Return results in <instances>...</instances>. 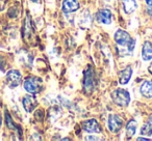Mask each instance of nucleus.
Returning <instances> with one entry per match:
<instances>
[{"instance_id": "6", "label": "nucleus", "mask_w": 152, "mask_h": 141, "mask_svg": "<svg viewBox=\"0 0 152 141\" xmlns=\"http://www.w3.org/2000/svg\"><path fill=\"white\" fill-rule=\"evenodd\" d=\"M123 127V119L119 115H110L108 118V129L112 133H118Z\"/></svg>"}, {"instance_id": "16", "label": "nucleus", "mask_w": 152, "mask_h": 141, "mask_svg": "<svg viewBox=\"0 0 152 141\" xmlns=\"http://www.w3.org/2000/svg\"><path fill=\"white\" fill-rule=\"evenodd\" d=\"M141 134L145 136H151L152 135V118H150L141 129Z\"/></svg>"}, {"instance_id": "13", "label": "nucleus", "mask_w": 152, "mask_h": 141, "mask_svg": "<svg viewBox=\"0 0 152 141\" xmlns=\"http://www.w3.org/2000/svg\"><path fill=\"white\" fill-rule=\"evenodd\" d=\"M141 93L146 98H152V81H145L142 84L141 88Z\"/></svg>"}, {"instance_id": "10", "label": "nucleus", "mask_w": 152, "mask_h": 141, "mask_svg": "<svg viewBox=\"0 0 152 141\" xmlns=\"http://www.w3.org/2000/svg\"><path fill=\"white\" fill-rule=\"evenodd\" d=\"M97 20L103 24H110L112 23V13L108 9H101L97 13Z\"/></svg>"}, {"instance_id": "5", "label": "nucleus", "mask_w": 152, "mask_h": 141, "mask_svg": "<svg viewBox=\"0 0 152 141\" xmlns=\"http://www.w3.org/2000/svg\"><path fill=\"white\" fill-rule=\"evenodd\" d=\"M94 87H95V81H94L93 71L92 69H87L85 72V79H83V89H85V93H92Z\"/></svg>"}, {"instance_id": "14", "label": "nucleus", "mask_w": 152, "mask_h": 141, "mask_svg": "<svg viewBox=\"0 0 152 141\" xmlns=\"http://www.w3.org/2000/svg\"><path fill=\"white\" fill-rule=\"evenodd\" d=\"M123 7H124L125 13L131 14L132 12L135 11V9L137 7V4L135 0H123Z\"/></svg>"}, {"instance_id": "9", "label": "nucleus", "mask_w": 152, "mask_h": 141, "mask_svg": "<svg viewBox=\"0 0 152 141\" xmlns=\"http://www.w3.org/2000/svg\"><path fill=\"white\" fill-rule=\"evenodd\" d=\"M61 9L65 14L74 13L79 9V3L77 0H64Z\"/></svg>"}, {"instance_id": "2", "label": "nucleus", "mask_w": 152, "mask_h": 141, "mask_svg": "<svg viewBox=\"0 0 152 141\" xmlns=\"http://www.w3.org/2000/svg\"><path fill=\"white\" fill-rule=\"evenodd\" d=\"M112 100L114 101V103L117 104V105L125 107V106L129 105V102H130V95H129V93L126 90V89L118 88L112 93Z\"/></svg>"}, {"instance_id": "22", "label": "nucleus", "mask_w": 152, "mask_h": 141, "mask_svg": "<svg viewBox=\"0 0 152 141\" xmlns=\"http://www.w3.org/2000/svg\"><path fill=\"white\" fill-rule=\"evenodd\" d=\"M0 127H1V115H0Z\"/></svg>"}, {"instance_id": "19", "label": "nucleus", "mask_w": 152, "mask_h": 141, "mask_svg": "<svg viewBox=\"0 0 152 141\" xmlns=\"http://www.w3.org/2000/svg\"><path fill=\"white\" fill-rule=\"evenodd\" d=\"M145 1L149 7H152V0H145Z\"/></svg>"}, {"instance_id": "12", "label": "nucleus", "mask_w": 152, "mask_h": 141, "mask_svg": "<svg viewBox=\"0 0 152 141\" xmlns=\"http://www.w3.org/2000/svg\"><path fill=\"white\" fill-rule=\"evenodd\" d=\"M142 58L143 60L148 61L152 59V44L150 42H145L142 49Z\"/></svg>"}, {"instance_id": "8", "label": "nucleus", "mask_w": 152, "mask_h": 141, "mask_svg": "<svg viewBox=\"0 0 152 141\" xmlns=\"http://www.w3.org/2000/svg\"><path fill=\"white\" fill-rule=\"evenodd\" d=\"M83 129L88 133H100L101 128L96 119H89L83 122Z\"/></svg>"}, {"instance_id": "15", "label": "nucleus", "mask_w": 152, "mask_h": 141, "mask_svg": "<svg viewBox=\"0 0 152 141\" xmlns=\"http://www.w3.org/2000/svg\"><path fill=\"white\" fill-rule=\"evenodd\" d=\"M137 122L134 119H130L128 121L126 126V134L127 137L131 138L132 136H134L135 132H137Z\"/></svg>"}, {"instance_id": "7", "label": "nucleus", "mask_w": 152, "mask_h": 141, "mask_svg": "<svg viewBox=\"0 0 152 141\" xmlns=\"http://www.w3.org/2000/svg\"><path fill=\"white\" fill-rule=\"evenodd\" d=\"M22 104H23V107L26 112H32L38 105V101H37L36 97L31 95H27L23 98Z\"/></svg>"}, {"instance_id": "3", "label": "nucleus", "mask_w": 152, "mask_h": 141, "mask_svg": "<svg viewBox=\"0 0 152 141\" xmlns=\"http://www.w3.org/2000/svg\"><path fill=\"white\" fill-rule=\"evenodd\" d=\"M24 89L31 95H37L42 90V80L38 77H29L24 81Z\"/></svg>"}, {"instance_id": "1", "label": "nucleus", "mask_w": 152, "mask_h": 141, "mask_svg": "<svg viewBox=\"0 0 152 141\" xmlns=\"http://www.w3.org/2000/svg\"><path fill=\"white\" fill-rule=\"evenodd\" d=\"M115 40L117 42V44L127 47L130 51H132L134 49L135 40L129 35L128 32L124 31V30H117L116 33H115Z\"/></svg>"}, {"instance_id": "20", "label": "nucleus", "mask_w": 152, "mask_h": 141, "mask_svg": "<svg viewBox=\"0 0 152 141\" xmlns=\"http://www.w3.org/2000/svg\"><path fill=\"white\" fill-rule=\"evenodd\" d=\"M137 140H145V141H149L150 139H149V138H141V137H140V138H137Z\"/></svg>"}, {"instance_id": "11", "label": "nucleus", "mask_w": 152, "mask_h": 141, "mask_svg": "<svg viewBox=\"0 0 152 141\" xmlns=\"http://www.w3.org/2000/svg\"><path fill=\"white\" fill-rule=\"evenodd\" d=\"M131 75H132V69L131 67H127L126 69H124L123 71H121L120 74H119V82L120 84H127L129 82L131 78Z\"/></svg>"}, {"instance_id": "4", "label": "nucleus", "mask_w": 152, "mask_h": 141, "mask_svg": "<svg viewBox=\"0 0 152 141\" xmlns=\"http://www.w3.org/2000/svg\"><path fill=\"white\" fill-rule=\"evenodd\" d=\"M21 81H22V77L19 71H17V69H11V71L7 72V83L9 85V87H11V88L18 87L20 85V83H21Z\"/></svg>"}, {"instance_id": "17", "label": "nucleus", "mask_w": 152, "mask_h": 141, "mask_svg": "<svg viewBox=\"0 0 152 141\" xmlns=\"http://www.w3.org/2000/svg\"><path fill=\"white\" fill-rule=\"evenodd\" d=\"M5 121H7V128H10L11 130H16V126L14 124L13 119H12L11 115L9 114V112H5Z\"/></svg>"}, {"instance_id": "21", "label": "nucleus", "mask_w": 152, "mask_h": 141, "mask_svg": "<svg viewBox=\"0 0 152 141\" xmlns=\"http://www.w3.org/2000/svg\"><path fill=\"white\" fill-rule=\"evenodd\" d=\"M149 72L152 74V63H151V64H150V67H149Z\"/></svg>"}, {"instance_id": "18", "label": "nucleus", "mask_w": 152, "mask_h": 141, "mask_svg": "<svg viewBox=\"0 0 152 141\" xmlns=\"http://www.w3.org/2000/svg\"><path fill=\"white\" fill-rule=\"evenodd\" d=\"M147 13L149 14L150 16H152V7H150L149 9H147Z\"/></svg>"}]
</instances>
